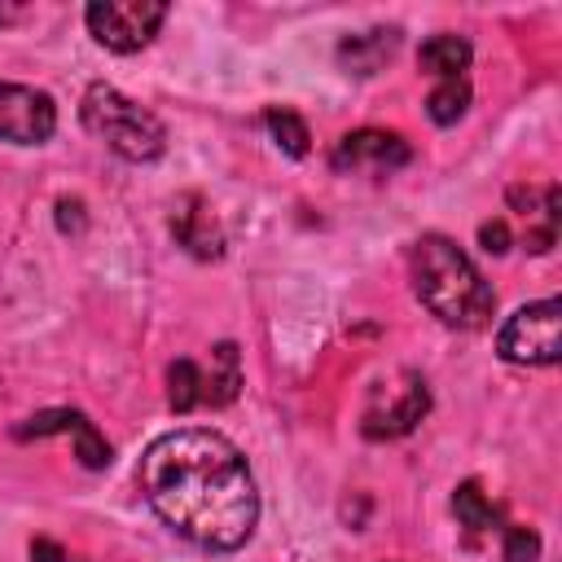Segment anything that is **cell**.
Listing matches in <instances>:
<instances>
[{
	"label": "cell",
	"mask_w": 562,
	"mask_h": 562,
	"mask_svg": "<svg viewBox=\"0 0 562 562\" xmlns=\"http://www.w3.org/2000/svg\"><path fill=\"white\" fill-rule=\"evenodd\" d=\"M496 351L509 364H558L562 356V303L558 299H540L518 307L501 334H496Z\"/></svg>",
	"instance_id": "obj_4"
},
{
	"label": "cell",
	"mask_w": 562,
	"mask_h": 562,
	"mask_svg": "<svg viewBox=\"0 0 562 562\" xmlns=\"http://www.w3.org/2000/svg\"><path fill=\"white\" fill-rule=\"evenodd\" d=\"M465 110H470V83L465 79H439L426 97V114L439 127H452L457 119H465Z\"/></svg>",
	"instance_id": "obj_13"
},
{
	"label": "cell",
	"mask_w": 562,
	"mask_h": 562,
	"mask_svg": "<svg viewBox=\"0 0 562 562\" xmlns=\"http://www.w3.org/2000/svg\"><path fill=\"white\" fill-rule=\"evenodd\" d=\"M452 514H457V522L470 527V531H487V527L496 522V509H492V501L483 496V487H479L474 479L452 492Z\"/></svg>",
	"instance_id": "obj_16"
},
{
	"label": "cell",
	"mask_w": 562,
	"mask_h": 562,
	"mask_svg": "<svg viewBox=\"0 0 562 562\" xmlns=\"http://www.w3.org/2000/svg\"><path fill=\"white\" fill-rule=\"evenodd\" d=\"M136 483L149 509L198 549L228 553L255 531L259 492L250 465L220 430L184 426L158 435L136 465Z\"/></svg>",
	"instance_id": "obj_1"
},
{
	"label": "cell",
	"mask_w": 562,
	"mask_h": 562,
	"mask_svg": "<svg viewBox=\"0 0 562 562\" xmlns=\"http://www.w3.org/2000/svg\"><path fill=\"white\" fill-rule=\"evenodd\" d=\"M88 417L79 408H44V413H31L22 426H13L18 439H44V435H75Z\"/></svg>",
	"instance_id": "obj_15"
},
{
	"label": "cell",
	"mask_w": 562,
	"mask_h": 562,
	"mask_svg": "<svg viewBox=\"0 0 562 562\" xmlns=\"http://www.w3.org/2000/svg\"><path fill=\"white\" fill-rule=\"evenodd\" d=\"M263 123H268V132H272V140L290 154V158H303L307 154V123L294 114V110H285V105H272L268 114H263Z\"/></svg>",
	"instance_id": "obj_17"
},
{
	"label": "cell",
	"mask_w": 562,
	"mask_h": 562,
	"mask_svg": "<svg viewBox=\"0 0 562 562\" xmlns=\"http://www.w3.org/2000/svg\"><path fill=\"white\" fill-rule=\"evenodd\" d=\"M75 457H79L83 470H105L110 465V443H105V435L92 422H83L75 430Z\"/></svg>",
	"instance_id": "obj_18"
},
{
	"label": "cell",
	"mask_w": 562,
	"mask_h": 562,
	"mask_svg": "<svg viewBox=\"0 0 562 562\" xmlns=\"http://www.w3.org/2000/svg\"><path fill=\"white\" fill-rule=\"evenodd\" d=\"M479 246H483L487 255H505V250H509V228H505V220H483V224H479Z\"/></svg>",
	"instance_id": "obj_20"
},
{
	"label": "cell",
	"mask_w": 562,
	"mask_h": 562,
	"mask_svg": "<svg viewBox=\"0 0 562 562\" xmlns=\"http://www.w3.org/2000/svg\"><path fill=\"white\" fill-rule=\"evenodd\" d=\"M417 66L426 75H439V79H461V70L470 66V40L443 31V35H430L417 53Z\"/></svg>",
	"instance_id": "obj_11"
},
{
	"label": "cell",
	"mask_w": 562,
	"mask_h": 562,
	"mask_svg": "<svg viewBox=\"0 0 562 562\" xmlns=\"http://www.w3.org/2000/svg\"><path fill=\"white\" fill-rule=\"evenodd\" d=\"M241 386V364H237V347L233 342H220L211 351V369L202 373V404L220 408V404H233Z\"/></svg>",
	"instance_id": "obj_12"
},
{
	"label": "cell",
	"mask_w": 562,
	"mask_h": 562,
	"mask_svg": "<svg viewBox=\"0 0 562 562\" xmlns=\"http://www.w3.org/2000/svg\"><path fill=\"white\" fill-rule=\"evenodd\" d=\"M57 127V105L48 92L0 79V140L9 145H44Z\"/></svg>",
	"instance_id": "obj_6"
},
{
	"label": "cell",
	"mask_w": 562,
	"mask_h": 562,
	"mask_svg": "<svg viewBox=\"0 0 562 562\" xmlns=\"http://www.w3.org/2000/svg\"><path fill=\"white\" fill-rule=\"evenodd\" d=\"M79 119L97 140H105L127 162H154L167 149L162 123L110 83H88V92L79 101Z\"/></svg>",
	"instance_id": "obj_3"
},
{
	"label": "cell",
	"mask_w": 562,
	"mask_h": 562,
	"mask_svg": "<svg viewBox=\"0 0 562 562\" xmlns=\"http://www.w3.org/2000/svg\"><path fill=\"white\" fill-rule=\"evenodd\" d=\"M408 268H413V290L417 299L452 329H479L487 325L496 294L483 281V272L465 259V250L457 241H448L443 233H426L413 241L408 250Z\"/></svg>",
	"instance_id": "obj_2"
},
{
	"label": "cell",
	"mask_w": 562,
	"mask_h": 562,
	"mask_svg": "<svg viewBox=\"0 0 562 562\" xmlns=\"http://www.w3.org/2000/svg\"><path fill=\"white\" fill-rule=\"evenodd\" d=\"M413 158L408 140L395 136V132H382V127H360V132H347L334 154H329V167L334 171H395Z\"/></svg>",
	"instance_id": "obj_7"
},
{
	"label": "cell",
	"mask_w": 562,
	"mask_h": 562,
	"mask_svg": "<svg viewBox=\"0 0 562 562\" xmlns=\"http://www.w3.org/2000/svg\"><path fill=\"white\" fill-rule=\"evenodd\" d=\"M83 224H88L83 220V202L79 198H61L57 202V228L61 233H83Z\"/></svg>",
	"instance_id": "obj_21"
},
{
	"label": "cell",
	"mask_w": 562,
	"mask_h": 562,
	"mask_svg": "<svg viewBox=\"0 0 562 562\" xmlns=\"http://www.w3.org/2000/svg\"><path fill=\"white\" fill-rule=\"evenodd\" d=\"M83 18L97 44H105L110 53H136L158 35L167 4L162 0H92Z\"/></svg>",
	"instance_id": "obj_5"
},
{
	"label": "cell",
	"mask_w": 562,
	"mask_h": 562,
	"mask_svg": "<svg viewBox=\"0 0 562 562\" xmlns=\"http://www.w3.org/2000/svg\"><path fill=\"white\" fill-rule=\"evenodd\" d=\"M395 44H400V31H364V35H351V40H342V48H338V57H342V66H351V75H373L391 53H395Z\"/></svg>",
	"instance_id": "obj_10"
},
{
	"label": "cell",
	"mask_w": 562,
	"mask_h": 562,
	"mask_svg": "<svg viewBox=\"0 0 562 562\" xmlns=\"http://www.w3.org/2000/svg\"><path fill=\"white\" fill-rule=\"evenodd\" d=\"M167 400L176 413H193L202 404V369L193 360H171L167 369Z\"/></svg>",
	"instance_id": "obj_14"
},
{
	"label": "cell",
	"mask_w": 562,
	"mask_h": 562,
	"mask_svg": "<svg viewBox=\"0 0 562 562\" xmlns=\"http://www.w3.org/2000/svg\"><path fill=\"white\" fill-rule=\"evenodd\" d=\"M171 233L198 259H215L224 250V237H220V228H215V220H211V211H206V202L198 193H184L171 206Z\"/></svg>",
	"instance_id": "obj_9"
},
{
	"label": "cell",
	"mask_w": 562,
	"mask_h": 562,
	"mask_svg": "<svg viewBox=\"0 0 562 562\" xmlns=\"http://www.w3.org/2000/svg\"><path fill=\"white\" fill-rule=\"evenodd\" d=\"M4 18H9V9H0V22H4Z\"/></svg>",
	"instance_id": "obj_23"
},
{
	"label": "cell",
	"mask_w": 562,
	"mask_h": 562,
	"mask_svg": "<svg viewBox=\"0 0 562 562\" xmlns=\"http://www.w3.org/2000/svg\"><path fill=\"white\" fill-rule=\"evenodd\" d=\"M501 558H505V562H536V558H540V536H536L531 527H509Z\"/></svg>",
	"instance_id": "obj_19"
},
{
	"label": "cell",
	"mask_w": 562,
	"mask_h": 562,
	"mask_svg": "<svg viewBox=\"0 0 562 562\" xmlns=\"http://www.w3.org/2000/svg\"><path fill=\"white\" fill-rule=\"evenodd\" d=\"M426 408H430V391H426V382H422L417 373H408L404 386H400V395H395L386 408H369V413H364V435H369V439L408 435V430L426 417Z\"/></svg>",
	"instance_id": "obj_8"
},
{
	"label": "cell",
	"mask_w": 562,
	"mask_h": 562,
	"mask_svg": "<svg viewBox=\"0 0 562 562\" xmlns=\"http://www.w3.org/2000/svg\"><path fill=\"white\" fill-rule=\"evenodd\" d=\"M31 562H66V553H61V544L57 540H31Z\"/></svg>",
	"instance_id": "obj_22"
}]
</instances>
